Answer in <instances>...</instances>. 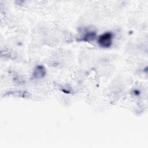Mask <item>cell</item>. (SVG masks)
I'll list each match as a JSON object with an SVG mask.
<instances>
[{
    "label": "cell",
    "mask_w": 148,
    "mask_h": 148,
    "mask_svg": "<svg viewBox=\"0 0 148 148\" xmlns=\"http://www.w3.org/2000/svg\"><path fill=\"white\" fill-rule=\"evenodd\" d=\"M113 34L110 32H105L100 35L98 39V45L103 48L110 47L112 45Z\"/></svg>",
    "instance_id": "obj_1"
},
{
    "label": "cell",
    "mask_w": 148,
    "mask_h": 148,
    "mask_svg": "<svg viewBox=\"0 0 148 148\" xmlns=\"http://www.w3.org/2000/svg\"><path fill=\"white\" fill-rule=\"evenodd\" d=\"M46 74L45 68L42 65H38L33 73V77L35 79L43 77Z\"/></svg>",
    "instance_id": "obj_2"
},
{
    "label": "cell",
    "mask_w": 148,
    "mask_h": 148,
    "mask_svg": "<svg viewBox=\"0 0 148 148\" xmlns=\"http://www.w3.org/2000/svg\"><path fill=\"white\" fill-rule=\"evenodd\" d=\"M95 34L93 32H91L90 33H88L84 36V39H83V40H86V41H89L90 40L94 39V38H95Z\"/></svg>",
    "instance_id": "obj_3"
}]
</instances>
